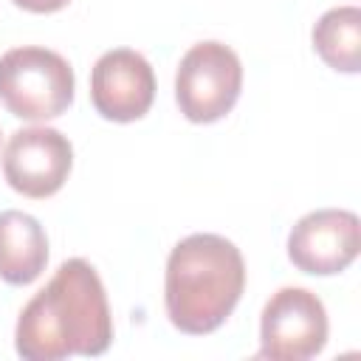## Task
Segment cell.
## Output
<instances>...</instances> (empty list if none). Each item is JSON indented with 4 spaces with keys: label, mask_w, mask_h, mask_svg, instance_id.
<instances>
[{
    "label": "cell",
    "mask_w": 361,
    "mask_h": 361,
    "mask_svg": "<svg viewBox=\"0 0 361 361\" xmlns=\"http://www.w3.org/2000/svg\"><path fill=\"white\" fill-rule=\"evenodd\" d=\"M113 341V316L96 268L65 259L48 285L23 307L14 330L17 355L25 361H62L68 355H102Z\"/></svg>",
    "instance_id": "1"
},
{
    "label": "cell",
    "mask_w": 361,
    "mask_h": 361,
    "mask_svg": "<svg viewBox=\"0 0 361 361\" xmlns=\"http://www.w3.org/2000/svg\"><path fill=\"white\" fill-rule=\"evenodd\" d=\"M245 288L240 248L220 234H189L166 259L164 305L169 322L189 336L214 333Z\"/></svg>",
    "instance_id": "2"
},
{
    "label": "cell",
    "mask_w": 361,
    "mask_h": 361,
    "mask_svg": "<svg viewBox=\"0 0 361 361\" xmlns=\"http://www.w3.org/2000/svg\"><path fill=\"white\" fill-rule=\"evenodd\" d=\"M73 68L68 59L42 45H20L0 56V102L25 121L62 116L73 102Z\"/></svg>",
    "instance_id": "3"
},
{
    "label": "cell",
    "mask_w": 361,
    "mask_h": 361,
    "mask_svg": "<svg viewBox=\"0 0 361 361\" xmlns=\"http://www.w3.org/2000/svg\"><path fill=\"white\" fill-rule=\"evenodd\" d=\"M240 90L243 65L228 45L203 39L183 54L175 73V102L189 121H220L237 104Z\"/></svg>",
    "instance_id": "4"
},
{
    "label": "cell",
    "mask_w": 361,
    "mask_h": 361,
    "mask_svg": "<svg viewBox=\"0 0 361 361\" xmlns=\"http://www.w3.org/2000/svg\"><path fill=\"white\" fill-rule=\"evenodd\" d=\"M327 310L307 288H279L262 307L259 358L307 361L327 344Z\"/></svg>",
    "instance_id": "5"
},
{
    "label": "cell",
    "mask_w": 361,
    "mask_h": 361,
    "mask_svg": "<svg viewBox=\"0 0 361 361\" xmlns=\"http://www.w3.org/2000/svg\"><path fill=\"white\" fill-rule=\"evenodd\" d=\"M73 166L71 141L54 127H23L3 149L6 183L34 200L56 195Z\"/></svg>",
    "instance_id": "6"
},
{
    "label": "cell",
    "mask_w": 361,
    "mask_h": 361,
    "mask_svg": "<svg viewBox=\"0 0 361 361\" xmlns=\"http://www.w3.org/2000/svg\"><path fill=\"white\" fill-rule=\"evenodd\" d=\"M361 248V223L347 209H316L288 234L290 262L313 276H333L353 265Z\"/></svg>",
    "instance_id": "7"
},
{
    "label": "cell",
    "mask_w": 361,
    "mask_h": 361,
    "mask_svg": "<svg viewBox=\"0 0 361 361\" xmlns=\"http://www.w3.org/2000/svg\"><path fill=\"white\" fill-rule=\"evenodd\" d=\"M155 99L152 65L133 48H113L102 54L90 73V102L107 121H135L147 116Z\"/></svg>",
    "instance_id": "8"
},
{
    "label": "cell",
    "mask_w": 361,
    "mask_h": 361,
    "mask_svg": "<svg viewBox=\"0 0 361 361\" xmlns=\"http://www.w3.org/2000/svg\"><path fill=\"white\" fill-rule=\"evenodd\" d=\"M48 262V237L37 217L8 209L0 212V279L31 285Z\"/></svg>",
    "instance_id": "9"
},
{
    "label": "cell",
    "mask_w": 361,
    "mask_h": 361,
    "mask_svg": "<svg viewBox=\"0 0 361 361\" xmlns=\"http://www.w3.org/2000/svg\"><path fill=\"white\" fill-rule=\"evenodd\" d=\"M313 48L341 73L361 71V8L358 6H338L324 11L313 25Z\"/></svg>",
    "instance_id": "10"
},
{
    "label": "cell",
    "mask_w": 361,
    "mask_h": 361,
    "mask_svg": "<svg viewBox=\"0 0 361 361\" xmlns=\"http://www.w3.org/2000/svg\"><path fill=\"white\" fill-rule=\"evenodd\" d=\"M11 3L25 11H34V14H54V11L65 8L71 0H11Z\"/></svg>",
    "instance_id": "11"
}]
</instances>
